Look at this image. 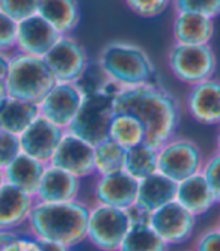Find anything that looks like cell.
Returning <instances> with one entry per match:
<instances>
[{
    "label": "cell",
    "mask_w": 220,
    "mask_h": 251,
    "mask_svg": "<svg viewBox=\"0 0 220 251\" xmlns=\"http://www.w3.org/2000/svg\"><path fill=\"white\" fill-rule=\"evenodd\" d=\"M115 113H127L142 122L146 145L159 149L177 135L181 107L169 90L156 83L122 87L113 97Z\"/></svg>",
    "instance_id": "cell-1"
},
{
    "label": "cell",
    "mask_w": 220,
    "mask_h": 251,
    "mask_svg": "<svg viewBox=\"0 0 220 251\" xmlns=\"http://www.w3.org/2000/svg\"><path fill=\"white\" fill-rule=\"evenodd\" d=\"M91 206L82 199L67 203H39L28 221L29 238L74 248L86 241Z\"/></svg>",
    "instance_id": "cell-2"
},
{
    "label": "cell",
    "mask_w": 220,
    "mask_h": 251,
    "mask_svg": "<svg viewBox=\"0 0 220 251\" xmlns=\"http://www.w3.org/2000/svg\"><path fill=\"white\" fill-rule=\"evenodd\" d=\"M97 65L118 87H135L152 83L156 66L149 54L135 42L112 41L100 51Z\"/></svg>",
    "instance_id": "cell-3"
},
{
    "label": "cell",
    "mask_w": 220,
    "mask_h": 251,
    "mask_svg": "<svg viewBox=\"0 0 220 251\" xmlns=\"http://www.w3.org/2000/svg\"><path fill=\"white\" fill-rule=\"evenodd\" d=\"M56 80L47 62L21 53H12L6 87L11 98L39 104L53 89Z\"/></svg>",
    "instance_id": "cell-4"
},
{
    "label": "cell",
    "mask_w": 220,
    "mask_h": 251,
    "mask_svg": "<svg viewBox=\"0 0 220 251\" xmlns=\"http://www.w3.org/2000/svg\"><path fill=\"white\" fill-rule=\"evenodd\" d=\"M119 89L116 84L110 83L107 89L86 95L77 116L67 131L94 146L107 140L110 124L115 116L113 97Z\"/></svg>",
    "instance_id": "cell-5"
},
{
    "label": "cell",
    "mask_w": 220,
    "mask_h": 251,
    "mask_svg": "<svg viewBox=\"0 0 220 251\" xmlns=\"http://www.w3.org/2000/svg\"><path fill=\"white\" fill-rule=\"evenodd\" d=\"M167 66L180 83L193 87L214 78L217 57L211 45L173 44L167 53Z\"/></svg>",
    "instance_id": "cell-6"
},
{
    "label": "cell",
    "mask_w": 220,
    "mask_h": 251,
    "mask_svg": "<svg viewBox=\"0 0 220 251\" xmlns=\"http://www.w3.org/2000/svg\"><path fill=\"white\" fill-rule=\"evenodd\" d=\"M157 158L159 173L177 184L201 173L205 164V156L199 145L187 137L177 135L157 149Z\"/></svg>",
    "instance_id": "cell-7"
},
{
    "label": "cell",
    "mask_w": 220,
    "mask_h": 251,
    "mask_svg": "<svg viewBox=\"0 0 220 251\" xmlns=\"http://www.w3.org/2000/svg\"><path fill=\"white\" fill-rule=\"evenodd\" d=\"M130 227L128 211L94 203L87 220L86 241L98 251H118Z\"/></svg>",
    "instance_id": "cell-8"
},
{
    "label": "cell",
    "mask_w": 220,
    "mask_h": 251,
    "mask_svg": "<svg viewBox=\"0 0 220 251\" xmlns=\"http://www.w3.org/2000/svg\"><path fill=\"white\" fill-rule=\"evenodd\" d=\"M56 83L77 84L89 68V57L74 36H60L44 57Z\"/></svg>",
    "instance_id": "cell-9"
},
{
    "label": "cell",
    "mask_w": 220,
    "mask_h": 251,
    "mask_svg": "<svg viewBox=\"0 0 220 251\" xmlns=\"http://www.w3.org/2000/svg\"><path fill=\"white\" fill-rule=\"evenodd\" d=\"M148 223L169 247H177L193 239L197 218L173 200L149 214Z\"/></svg>",
    "instance_id": "cell-10"
},
{
    "label": "cell",
    "mask_w": 220,
    "mask_h": 251,
    "mask_svg": "<svg viewBox=\"0 0 220 251\" xmlns=\"http://www.w3.org/2000/svg\"><path fill=\"white\" fill-rule=\"evenodd\" d=\"M83 100L84 94L79 84L56 83L38 107L42 118L67 131L77 116Z\"/></svg>",
    "instance_id": "cell-11"
},
{
    "label": "cell",
    "mask_w": 220,
    "mask_h": 251,
    "mask_svg": "<svg viewBox=\"0 0 220 251\" xmlns=\"http://www.w3.org/2000/svg\"><path fill=\"white\" fill-rule=\"evenodd\" d=\"M50 164L79 177L80 180L92 177L95 176L94 145L65 131Z\"/></svg>",
    "instance_id": "cell-12"
},
{
    "label": "cell",
    "mask_w": 220,
    "mask_h": 251,
    "mask_svg": "<svg viewBox=\"0 0 220 251\" xmlns=\"http://www.w3.org/2000/svg\"><path fill=\"white\" fill-rule=\"evenodd\" d=\"M95 177L92 190L95 203L122 211H128L136 204L139 180L125 170Z\"/></svg>",
    "instance_id": "cell-13"
},
{
    "label": "cell",
    "mask_w": 220,
    "mask_h": 251,
    "mask_svg": "<svg viewBox=\"0 0 220 251\" xmlns=\"http://www.w3.org/2000/svg\"><path fill=\"white\" fill-rule=\"evenodd\" d=\"M60 35L41 15H33L18 23L17 27V53L44 59Z\"/></svg>",
    "instance_id": "cell-14"
},
{
    "label": "cell",
    "mask_w": 220,
    "mask_h": 251,
    "mask_svg": "<svg viewBox=\"0 0 220 251\" xmlns=\"http://www.w3.org/2000/svg\"><path fill=\"white\" fill-rule=\"evenodd\" d=\"M63 132V129H60L46 118L39 116L20 135L21 152L44 164H50Z\"/></svg>",
    "instance_id": "cell-15"
},
{
    "label": "cell",
    "mask_w": 220,
    "mask_h": 251,
    "mask_svg": "<svg viewBox=\"0 0 220 251\" xmlns=\"http://www.w3.org/2000/svg\"><path fill=\"white\" fill-rule=\"evenodd\" d=\"M186 110L197 124L220 126V80L211 78L190 87Z\"/></svg>",
    "instance_id": "cell-16"
},
{
    "label": "cell",
    "mask_w": 220,
    "mask_h": 251,
    "mask_svg": "<svg viewBox=\"0 0 220 251\" xmlns=\"http://www.w3.org/2000/svg\"><path fill=\"white\" fill-rule=\"evenodd\" d=\"M36 199L6 182L0 187V230L18 232L26 227Z\"/></svg>",
    "instance_id": "cell-17"
},
{
    "label": "cell",
    "mask_w": 220,
    "mask_h": 251,
    "mask_svg": "<svg viewBox=\"0 0 220 251\" xmlns=\"http://www.w3.org/2000/svg\"><path fill=\"white\" fill-rule=\"evenodd\" d=\"M80 193L82 180L79 177L47 164L35 199L39 203H67L79 200Z\"/></svg>",
    "instance_id": "cell-18"
},
{
    "label": "cell",
    "mask_w": 220,
    "mask_h": 251,
    "mask_svg": "<svg viewBox=\"0 0 220 251\" xmlns=\"http://www.w3.org/2000/svg\"><path fill=\"white\" fill-rule=\"evenodd\" d=\"M175 200L196 218L208 214L216 204H219L202 172L180 182Z\"/></svg>",
    "instance_id": "cell-19"
},
{
    "label": "cell",
    "mask_w": 220,
    "mask_h": 251,
    "mask_svg": "<svg viewBox=\"0 0 220 251\" xmlns=\"http://www.w3.org/2000/svg\"><path fill=\"white\" fill-rule=\"evenodd\" d=\"M214 32V20L190 12H175L172 23V35L175 44L211 45Z\"/></svg>",
    "instance_id": "cell-20"
},
{
    "label": "cell",
    "mask_w": 220,
    "mask_h": 251,
    "mask_svg": "<svg viewBox=\"0 0 220 251\" xmlns=\"http://www.w3.org/2000/svg\"><path fill=\"white\" fill-rule=\"evenodd\" d=\"M177 182L163 176L162 173H154L149 177L139 180L138 199L135 206L146 214H152L170 203L177 197Z\"/></svg>",
    "instance_id": "cell-21"
},
{
    "label": "cell",
    "mask_w": 220,
    "mask_h": 251,
    "mask_svg": "<svg viewBox=\"0 0 220 251\" xmlns=\"http://www.w3.org/2000/svg\"><path fill=\"white\" fill-rule=\"evenodd\" d=\"M47 164L21 152L3 170L5 182L35 197Z\"/></svg>",
    "instance_id": "cell-22"
},
{
    "label": "cell",
    "mask_w": 220,
    "mask_h": 251,
    "mask_svg": "<svg viewBox=\"0 0 220 251\" xmlns=\"http://www.w3.org/2000/svg\"><path fill=\"white\" fill-rule=\"evenodd\" d=\"M38 15L60 36H71L80 25V6L74 0H41Z\"/></svg>",
    "instance_id": "cell-23"
},
{
    "label": "cell",
    "mask_w": 220,
    "mask_h": 251,
    "mask_svg": "<svg viewBox=\"0 0 220 251\" xmlns=\"http://www.w3.org/2000/svg\"><path fill=\"white\" fill-rule=\"evenodd\" d=\"M39 116L38 104L9 97L0 104V129L20 137Z\"/></svg>",
    "instance_id": "cell-24"
},
{
    "label": "cell",
    "mask_w": 220,
    "mask_h": 251,
    "mask_svg": "<svg viewBox=\"0 0 220 251\" xmlns=\"http://www.w3.org/2000/svg\"><path fill=\"white\" fill-rule=\"evenodd\" d=\"M109 139L128 151L146 142V131L142 122L135 116L127 113H115L110 124Z\"/></svg>",
    "instance_id": "cell-25"
},
{
    "label": "cell",
    "mask_w": 220,
    "mask_h": 251,
    "mask_svg": "<svg viewBox=\"0 0 220 251\" xmlns=\"http://www.w3.org/2000/svg\"><path fill=\"white\" fill-rule=\"evenodd\" d=\"M169 245L152 230L148 221L131 223L118 251H169Z\"/></svg>",
    "instance_id": "cell-26"
},
{
    "label": "cell",
    "mask_w": 220,
    "mask_h": 251,
    "mask_svg": "<svg viewBox=\"0 0 220 251\" xmlns=\"http://www.w3.org/2000/svg\"><path fill=\"white\" fill-rule=\"evenodd\" d=\"M124 170L133 176L136 180H142L145 177L152 176L159 172V158L157 149L143 143L133 149H128L125 153Z\"/></svg>",
    "instance_id": "cell-27"
},
{
    "label": "cell",
    "mask_w": 220,
    "mask_h": 251,
    "mask_svg": "<svg viewBox=\"0 0 220 251\" xmlns=\"http://www.w3.org/2000/svg\"><path fill=\"white\" fill-rule=\"evenodd\" d=\"M127 151L110 139L94 146L95 176H104L124 170Z\"/></svg>",
    "instance_id": "cell-28"
},
{
    "label": "cell",
    "mask_w": 220,
    "mask_h": 251,
    "mask_svg": "<svg viewBox=\"0 0 220 251\" xmlns=\"http://www.w3.org/2000/svg\"><path fill=\"white\" fill-rule=\"evenodd\" d=\"M172 5L175 12H190L210 20L220 17V0H177Z\"/></svg>",
    "instance_id": "cell-29"
},
{
    "label": "cell",
    "mask_w": 220,
    "mask_h": 251,
    "mask_svg": "<svg viewBox=\"0 0 220 251\" xmlns=\"http://www.w3.org/2000/svg\"><path fill=\"white\" fill-rule=\"evenodd\" d=\"M39 2L38 0H0V9H2L17 25L21 21L38 14Z\"/></svg>",
    "instance_id": "cell-30"
},
{
    "label": "cell",
    "mask_w": 220,
    "mask_h": 251,
    "mask_svg": "<svg viewBox=\"0 0 220 251\" xmlns=\"http://www.w3.org/2000/svg\"><path fill=\"white\" fill-rule=\"evenodd\" d=\"M125 5L135 15L152 20L163 15L172 3L167 0H127Z\"/></svg>",
    "instance_id": "cell-31"
},
{
    "label": "cell",
    "mask_w": 220,
    "mask_h": 251,
    "mask_svg": "<svg viewBox=\"0 0 220 251\" xmlns=\"http://www.w3.org/2000/svg\"><path fill=\"white\" fill-rule=\"evenodd\" d=\"M17 27L18 25L12 21L2 9H0V51L15 53L17 49Z\"/></svg>",
    "instance_id": "cell-32"
},
{
    "label": "cell",
    "mask_w": 220,
    "mask_h": 251,
    "mask_svg": "<svg viewBox=\"0 0 220 251\" xmlns=\"http://www.w3.org/2000/svg\"><path fill=\"white\" fill-rule=\"evenodd\" d=\"M20 153V137L8 132L0 134V169L5 170Z\"/></svg>",
    "instance_id": "cell-33"
},
{
    "label": "cell",
    "mask_w": 220,
    "mask_h": 251,
    "mask_svg": "<svg viewBox=\"0 0 220 251\" xmlns=\"http://www.w3.org/2000/svg\"><path fill=\"white\" fill-rule=\"evenodd\" d=\"M202 175L207 179L210 188L213 190L217 203H220V153L219 152L213 153L208 159H205Z\"/></svg>",
    "instance_id": "cell-34"
},
{
    "label": "cell",
    "mask_w": 220,
    "mask_h": 251,
    "mask_svg": "<svg viewBox=\"0 0 220 251\" xmlns=\"http://www.w3.org/2000/svg\"><path fill=\"white\" fill-rule=\"evenodd\" d=\"M192 251H220V230L217 227H211L199 233Z\"/></svg>",
    "instance_id": "cell-35"
},
{
    "label": "cell",
    "mask_w": 220,
    "mask_h": 251,
    "mask_svg": "<svg viewBox=\"0 0 220 251\" xmlns=\"http://www.w3.org/2000/svg\"><path fill=\"white\" fill-rule=\"evenodd\" d=\"M23 235H20L18 232H9V230H0V251H3L11 242L17 241Z\"/></svg>",
    "instance_id": "cell-36"
},
{
    "label": "cell",
    "mask_w": 220,
    "mask_h": 251,
    "mask_svg": "<svg viewBox=\"0 0 220 251\" xmlns=\"http://www.w3.org/2000/svg\"><path fill=\"white\" fill-rule=\"evenodd\" d=\"M11 56L9 53L0 51V80L6 81L8 73H9V65H11Z\"/></svg>",
    "instance_id": "cell-37"
},
{
    "label": "cell",
    "mask_w": 220,
    "mask_h": 251,
    "mask_svg": "<svg viewBox=\"0 0 220 251\" xmlns=\"http://www.w3.org/2000/svg\"><path fill=\"white\" fill-rule=\"evenodd\" d=\"M41 247L44 251H73V248L67 247V245H62L57 242H47V241H39Z\"/></svg>",
    "instance_id": "cell-38"
},
{
    "label": "cell",
    "mask_w": 220,
    "mask_h": 251,
    "mask_svg": "<svg viewBox=\"0 0 220 251\" xmlns=\"http://www.w3.org/2000/svg\"><path fill=\"white\" fill-rule=\"evenodd\" d=\"M3 251H26V236H21L17 241L11 242Z\"/></svg>",
    "instance_id": "cell-39"
},
{
    "label": "cell",
    "mask_w": 220,
    "mask_h": 251,
    "mask_svg": "<svg viewBox=\"0 0 220 251\" xmlns=\"http://www.w3.org/2000/svg\"><path fill=\"white\" fill-rule=\"evenodd\" d=\"M26 251H44L39 241L33 239V238H26Z\"/></svg>",
    "instance_id": "cell-40"
},
{
    "label": "cell",
    "mask_w": 220,
    "mask_h": 251,
    "mask_svg": "<svg viewBox=\"0 0 220 251\" xmlns=\"http://www.w3.org/2000/svg\"><path fill=\"white\" fill-rule=\"evenodd\" d=\"M6 98H9L8 94V87H6V81L0 80V104H2Z\"/></svg>",
    "instance_id": "cell-41"
},
{
    "label": "cell",
    "mask_w": 220,
    "mask_h": 251,
    "mask_svg": "<svg viewBox=\"0 0 220 251\" xmlns=\"http://www.w3.org/2000/svg\"><path fill=\"white\" fill-rule=\"evenodd\" d=\"M216 146H217V152L220 153V126H219V132H217V139H216Z\"/></svg>",
    "instance_id": "cell-42"
},
{
    "label": "cell",
    "mask_w": 220,
    "mask_h": 251,
    "mask_svg": "<svg viewBox=\"0 0 220 251\" xmlns=\"http://www.w3.org/2000/svg\"><path fill=\"white\" fill-rule=\"evenodd\" d=\"M3 182H5V173H3V169H0V187H2Z\"/></svg>",
    "instance_id": "cell-43"
},
{
    "label": "cell",
    "mask_w": 220,
    "mask_h": 251,
    "mask_svg": "<svg viewBox=\"0 0 220 251\" xmlns=\"http://www.w3.org/2000/svg\"><path fill=\"white\" fill-rule=\"evenodd\" d=\"M216 227H217V229H219V230H220V220H219V224H217V226H216Z\"/></svg>",
    "instance_id": "cell-44"
},
{
    "label": "cell",
    "mask_w": 220,
    "mask_h": 251,
    "mask_svg": "<svg viewBox=\"0 0 220 251\" xmlns=\"http://www.w3.org/2000/svg\"><path fill=\"white\" fill-rule=\"evenodd\" d=\"M0 134H2V129H0Z\"/></svg>",
    "instance_id": "cell-45"
}]
</instances>
